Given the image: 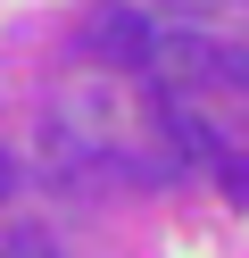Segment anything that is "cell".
Returning <instances> with one entry per match:
<instances>
[{
  "label": "cell",
  "mask_w": 249,
  "mask_h": 258,
  "mask_svg": "<svg viewBox=\"0 0 249 258\" xmlns=\"http://www.w3.org/2000/svg\"><path fill=\"white\" fill-rule=\"evenodd\" d=\"M83 50H92L100 67H149V50H158V25H149L141 9H100V17L83 25Z\"/></svg>",
  "instance_id": "obj_1"
},
{
  "label": "cell",
  "mask_w": 249,
  "mask_h": 258,
  "mask_svg": "<svg viewBox=\"0 0 249 258\" xmlns=\"http://www.w3.org/2000/svg\"><path fill=\"white\" fill-rule=\"evenodd\" d=\"M0 258H66V250L42 233V225H9V233H0Z\"/></svg>",
  "instance_id": "obj_2"
},
{
  "label": "cell",
  "mask_w": 249,
  "mask_h": 258,
  "mask_svg": "<svg viewBox=\"0 0 249 258\" xmlns=\"http://www.w3.org/2000/svg\"><path fill=\"white\" fill-rule=\"evenodd\" d=\"M216 84L249 92V42H216Z\"/></svg>",
  "instance_id": "obj_3"
},
{
  "label": "cell",
  "mask_w": 249,
  "mask_h": 258,
  "mask_svg": "<svg viewBox=\"0 0 249 258\" xmlns=\"http://www.w3.org/2000/svg\"><path fill=\"white\" fill-rule=\"evenodd\" d=\"M224 183H232V200L249 208V158H224Z\"/></svg>",
  "instance_id": "obj_4"
},
{
  "label": "cell",
  "mask_w": 249,
  "mask_h": 258,
  "mask_svg": "<svg viewBox=\"0 0 249 258\" xmlns=\"http://www.w3.org/2000/svg\"><path fill=\"white\" fill-rule=\"evenodd\" d=\"M9 191H17V158L0 150V200H9Z\"/></svg>",
  "instance_id": "obj_5"
}]
</instances>
